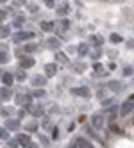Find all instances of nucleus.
I'll return each mask as SVG.
<instances>
[{
	"label": "nucleus",
	"mask_w": 134,
	"mask_h": 148,
	"mask_svg": "<svg viewBox=\"0 0 134 148\" xmlns=\"http://www.w3.org/2000/svg\"><path fill=\"white\" fill-rule=\"evenodd\" d=\"M30 38H34V32H32V30H20V32H16V34L13 36V41H14V43H22V41L30 39Z\"/></svg>",
	"instance_id": "obj_1"
},
{
	"label": "nucleus",
	"mask_w": 134,
	"mask_h": 148,
	"mask_svg": "<svg viewBox=\"0 0 134 148\" xmlns=\"http://www.w3.org/2000/svg\"><path fill=\"white\" fill-rule=\"evenodd\" d=\"M104 121H106V118L102 114H93V116H91V127L97 129V130L104 127Z\"/></svg>",
	"instance_id": "obj_2"
},
{
	"label": "nucleus",
	"mask_w": 134,
	"mask_h": 148,
	"mask_svg": "<svg viewBox=\"0 0 134 148\" xmlns=\"http://www.w3.org/2000/svg\"><path fill=\"white\" fill-rule=\"evenodd\" d=\"M34 64H36V61H34V57H30V56H27V57H22V59H20V68H22V70L32 68Z\"/></svg>",
	"instance_id": "obj_3"
},
{
	"label": "nucleus",
	"mask_w": 134,
	"mask_h": 148,
	"mask_svg": "<svg viewBox=\"0 0 134 148\" xmlns=\"http://www.w3.org/2000/svg\"><path fill=\"white\" fill-rule=\"evenodd\" d=\"M71 95L74 97H80V98H89V89L88 88H74Z\"/></svg>",
	"instance_id": "obj_4"
},
{
	"label": "nucleus",
	"mask_w": 134,
	"mask_h": 148,
	"mask_svg": "<svg viewBox=\"0 0 134 148\" xmlns=\"http://www.w3.org/2000/svg\"><path fill=\"white\" fill-rule=\"evenodd\" d=\"M132 111H134V103H132L131 100H127V102L120 107V114H122V116H127V114H131Z\"/></svg>",
	"instance_id": "obj_5"
},
{
	"label": "nucleus",
	"mask_w": 134,
	"mask_h": 148,
	"mask_svg": "<svg viewBox=\"0 0 134 148\" xmlns=\"http://www.w3.org/2000/svg\"><path fill=\"white\" fill-rule=\"evenodd\" d=\"M57 73V64H54V62H48V64H45V75L47 77H54Z\"/></svg>",
	"instance_id": "obj_6"
},
{
	"label": "nucleus",
	"mask_w": 134,
	"mask_h": 148,
	"mask_svg": "<svg viewBox=\"0 0 134 148\" xmlns=\"http://www.w3.org/2000/svg\"><path fill=\"white\" fill-rule=\"evenodd\" d=\"M59 45H61V41H59L57 38H48V39L45 41V47H47V48H52V50H57Z\"/></svg>",
	"instance_id": "obj_7"
},
{
	"label": "nucleus",
	"mask_w": 134,
	"mask_h": 148,
	"mask_svg": "<svg viewBox=\"0 0 134 148\" xmlns=\"http://www.w3.org/2000/svg\"><path fill=\"white\" fill-rule=\"evenodd\" d=\"M30 82L34 84V86H45V82H47V75H34L32 79H30Z\"/></svg>",
	"instance_id": "obj_8"
},
{
	"label": "nucleus",
	"mask_w": 134,
	"mask_h": 148,
	"mask_svg": "<svg viewBox=\"0 0 134 148\" xmlns=\"http://www.w3.org/2000/svg\"><path fill=\"white\" fill-rule=\"evenodd\" d=\"M18 127H20L18 120H13V118H7L5 120V129L7 130H18Z\"/></svg>",
	"instance_id": "obj_9"
},
{
	"label": "nucleus",
	"mask_w": 134,
	"mask_h": 148,
	"mask_svg": "<svg viewBox=\"0 0 134 148\" xmlns=\"http://www.w3.org/2000/svg\"><path fill=\"white\" fill-rule=\"evenodd\" d=\"M109 89H111L113 93H120V91L123 89V84L118 82V80H111V82H109Z\"/></svg>",
	"instance_id": "obj_10"
},
{
	"label": "nucleus",
	"mask_w": 134,
	"mask_h": 148,
	"mask_svg": "<svg viewBox=\"0 0 134 148\" xmlns=\"http://www.w3.org/2000/svg\"><path fill=\"white\" fill-rule=\"evenodd\" d=\"M11 97H13V93H11V89H9V86L0 88V98L2 100H9Z\"/></svg>",
	"instance_id": "obj_11"
},
{
	"label": "nucleus",
	"mask_w": 134,
	"mask_h": 148,
	"mask_svg": "<svg viewBox=\"0 0 134 148\" xmlns=\"http://www.w3.org/2000/svg\"><path fill=\"white\" fill-rule=\"evenodd\" d=\"M77 52H79V56H80V57L88 56V52H89V45H88V43H80V45L77 47Z\"/></svg>",
	"instance_id": "obj_12"
},
{
	"label": "nucleus",
	"mask_w": 134,
	"mask_h": 148,
	"mask_svg": "<svg viewBox=\"0 0 134 148\" xmlns=\"http://www.w3.org/2000/svg\"><path fill=\"white\" fill-rule=\"evenodd\" d=\"M16 139H18V143L22 145V146H29V145H30V137H29L27 134H20Z\"/></svg>",
	"instance_id": "obj_13"
},
{
	"label": "nucleus",
	"mask_w": 134,
	"mask_h": 148,
	"mask_svg": "<svg viewBox=\"0 0 134 148\" xmlns=\"http://www.w3.org/2000/svg\"><path fill=\"white\" fill-rule=\"evenodd\" d=\"M13 80H14V77L11 75V73H4V75H2V82H4V86H11Z\"/></svg>",
	"instance_id": "obj_14"
},
{
	"label": "nucleus",
	"mask_w": 134,
	"mask_h": 148,
	"mask_svg": "<svg viewBox=\"0 0 134 148\" xmlns=\"http://www.w3.org/2000/svg\"><path fill=\"white\" fill-rule=\"evenodd\" d=\"M75 145H77L79 148H93V145H91L89 141H86V139H82V137H79Z\"/></svg>",
	"instance_id": "obj_15"
},
{
	"label": "nucleus",
	"mask_w": 134,
	"mask_h": 148,
	"mask_svg": "<svg viewBox=\"0 0 134 148\" xmlns=\"http://www.w3.org/2000/svg\"><path fill=\"white\" fill-rule=\"evenodd\" d=\"M41 30H45V32H52V30H54V23L52 22H41Z\"/></svg>",
	"instance_id": "obj_16"
},
{
	"label": "nucleus",
	"mask_w": 134,
	"mask_h": 148,
	"mask_svg": "<svg viewBox=\"0 0 134 148\" xmlns=\"http://www.w3.org/2000/svg\"><path fill=\"white\" fill-rule=\"evenodd\" d=\"M38 127H39V125H38L36 121H29V123L25 125V129H27V132H36Z\"/></svg>",
	"instance_id": "obj_17"
},
{
	"label": "nucleus",
	"mask_w": 134,
	"mask_h": 148,
	"mask_svg": "<svg viewBox=\"0 0 134 148\" xmlns=\"http://www.w3.org/2000/svg\"><path fill=\"white\" fill-rule=\"evenodd\" d=\"M9 32H11V29H9L7 25H0V38H7Z\"/></svg>",
	"instance_id": "obj_18"
},
{
	"label": "nucleus",
	"mask_w": 134,
	"mask_h": 148,
	"mask_svg": "<svg viewBox=\"0 0 134 148\" xmlns=\"http://www.w3.org/2000/svg\"><path fill=\"white\" fill-rule=\"evenodd\" d=\"M109 41H111V43H115V45H118V43H122V41H123V38L120 34H111Z\"/></svg>",
	"instance_id": "obj_19"
},
{
	"label": "nucleus",
	"mask_w": 134,
	"mask_h": 148,
	"mask_svg": "<svg viewBox=\"0 0 134 148\" xmlns=\"http://www.w3.org/2000/svg\"><path fill=\"white\" fill-rule=\"evenodd\" d=\"M56 61L57 62H68V57L63 54V52H57V54H56Z\"/></svg>",
	"instance_id": "obj_20"
},
{
	"label": "nucleus",
	"mask_w": 134,
	"mask_h": 148,
	"mask_svg": "<svg viewBox=\"0 0 134 148\" xmlns=\"http://www.w3.org/2000/svg\"><path fill=\"white\" fill-rule=\"evenodd\" d=\"M66 13H68V4H63V5H59V7H57V14L65 16Z\"/></svg>",
	"instance_id": "obj_21"
},
{
	"label": "nucleus",
	"mask_w": 134,
	"mask_h": 148,
	"mask_svg": "<svg viewBox=\"0 0 134 148\" xmlns=\"http://www.w3.org/2000/svg\"><path fill=\"white\" fill-rule=\"evenodd\" d=\"M86 134H88L89 137H93V139H98V136H97L95 129H91V127H86Z\"/></svg>",
	"instance_id": "obj_22"
},
{
	"label": "nucleus",
	"mask_w": 134,
	"mask_h": 148,
	"mask_svg": "<svg viewBox=\"0 0 134 148\" xmlns=\"http://www.w3.org/2000/svg\"><path fill=\"white\" fill-rule=\"evenodd\" d=\"M14 77H16V80H18V82H23V80H25V71H23V70L16 71V75H14Z\"/></svg>",
	"instance_id": "obj_23"
},
{
	"label": "nucleus",
	"mask_w": 134,
	"mask_h": 148,
	"mask_svg": "<svg viewBox=\"0 0 134 148\" xmlns=\"http://www.w3.org/2000/svg\"><path fill=\"white\" fill-rule=\"evenodd\" d=\"M89 39H91V45H95V47H100V45H102V39H100L98 36H91Z\"/></svg>",
	"instance_id": "obj_24"
},
{
	"label": "nucleus",
	"mask_w": 134,
	"mask_h": 148,
	"mask_svg": "<svg viewBox=\"0 0 134 148\" xmlns=\"http://www.w3.org/2000/svg\"><path fill=\"white\" fill-rule=\"evenodd\" d=\"M36 50H39V47H38L36 43H30V45H25V52H36Z\"/></svg>",
	"instance_id": "obj_25"
},
{
	"label": "nucleus",
	"mask_w": 134,
	"mask_h": 148,
	"mask_svg": "<svg viewBox=\"0 0 134 148\" xmlns=\"http://www.w3.org/2000/svg\"><path fill=\"white\" fill-rule=\"evenodd\" d=\"M100 102H102V105H104V107H107V105L115 103V97H111V98H102Z\"/></svg>",
	"instance_id": "obj_26"
},
{
	"label": "nucleus",
	"mask_w": 134,
	"mask_h": 148,
	"mask_svg": "<svg viewBox=\"0 0 134 148\" xmlns=\"http://www.w3.org/2000/svg\"><path fill=\"white\" fill-rule=\"evenodd\" d=\"M0 139H9V130L0 127Z\"/></svg>",
	"instance_id": "obj_27"
},
{
	"label": "nucleus",
	"mask_w": 134,
	"mask_h": 148,
	"mask_svg": "<svg viewBox=\"0 0 134 148\" xmlns=\"http://www.w3.org/2000/svg\"><path fill=\"white\" fill-rule=\"evenodd\" d=\"M7 61H9V56L5 54V52H0V64H5Z\"/></svg>",
	"instance_id": "obj_28"
},
{
	"label": "nucleus",
	"mask_w": 134,
	"mask_h": 148,
	"mask_svg": "<svg viewBox=\"0 0 134 148\" xmlns=\"http://www.w3.org/2000/svg\"><path fill=\"white\" fill-rule=\"evenodd\" d=\"M32 95H34L36 98H43V97H47V93H45L43 89H36V91H34Z\"/></svg>",
	"instance_id": "obj_29"
},
{
	"label": "nucleus",
	"mask_w": 134,
	"mask_h": 148,
	"mask_svg": "<svg viewBox=\"0 0 134 148\" xmlns=\"http://www.w3.org/2000/svg\"><path fill=\"white\" fill-rule=\"evenodd\" d=\"M32 114L34 116H41V114H43V107H41V105H36L34 111H32Z\"/></svg>",
	"instance_id": "obj_30"
},
{
	"label": "nucleus",
	"mask_w": 134,
	"mask_h": 148,
	"mask_svg": "<svg viewBox=\"0 0 134 148\" xmlns=\"http://www.w3.org/2000/svg\"><path fill=\"white\" fill-rule=\"evenodd\" d=\"M11 111H13V109H7V107H5V109H0V114H2L4 118H9V116H11Z\"/></svg>",
	"instance_id": "obj_31"
},
{
	"label": "nucleus",
	"mask_w": 134,
	"mask_h": 148,
	"mask_svg": "<svg viewBox=\"0 0 134 148\" xmlns=\"http://www.w3.org/2000/svg\"><path fill=\"white\" fill-rule=\"evenodd\" d=\"M22 23H23V16H18V18H14V22H13V25H14V27H20Z\"/></svg>",
	"instance_id": "obj_32"
},
{
	"label": "nucleus",
	"mask_w": 134,
	"mask_h": 148,
	"mask_svg": "<svg viewBox=\"0 0 134 148\" xmlns=\"http://www.w3.org/2000/svg\"><path fill=\"white\" fill-rule=\"evenodd\" d=\"M59 25H61V29H63V30H66V29L70 27V22H68V20H61Z\"/></svg>",
	"instance_id": "obj_33"
},
{
	"label": "nucleus",
	"mask_w": 134,
	"mask_h": 148,
	"mask_svg": "<svg viewBox=\"0 0 134 148\" xmlns=\"http://www.w3.org/2000/svg\"><path fill=\"white\" fill-rule=\"evenodd\" d=\"M41 127H43V129H48V127H50V121H48V118H43V121H41Z\"/></svg>",
	"instance_id": "obj_34"
},
{
	"label": "nucleus",
	"mask_w": 134,
	"mask_h": 148,
	"mask_svg": "<svg viewBox=\"0 0 134 148\" xmlns=\"http://www.w3.org/2000/svg\"><path fill=\"white\" fill-rule=\"evenodd\" d=\"M29 11L30 13H38V5L36 4H29Z\"/></svg>",
	"instance_id": "obj_35"
},
{
	"label": "nucleus",
	"mask_w": 134,
	"mask_h": 148,
	"mask_svg": "<svg viewBox=\"0 0 134 148\" xmlns=\"http://www.w3.org/2000/svg\"><path fill=\"white\" fill-rule=\"evenodd\" d=\"M100 56H102V54H100V50H95L93 54H91V59H95V61H97V59H98Z\"/></svg>",
	"instance_id": "obj_36"
},
{
	"label": "nucleus",
	"mask_w": 134,
	"mask_h": 148,
	"mask_svg": "<svg viewBox=\"0 0 134 148\" xmlns=\"http://www.w3.org/2000/svg\"><path fill=\"white\" fill-rule=\"evenodd\" d=\"M20 143H18V139H9V146H13V148H16Z\"/></svg>",
	"instance_id": "obj_37"
},
{
	"label": "nucleus",
	"mask_w": 134,
	"mask_h": 148,
	"mask_svg": "<svg viewBox=\"0 0 134 148\" xmlns=\"http://www.w3.org/2000/svg\"><path fill=\"white\" fill-rule=\"evenodd\" d=\"M132 71H134V70H132L131 66H125V70H123V75H131Z\"/></svg>",
	"instance_id": "obj_38"
},
{
	"label": "nucleus",
	"mask_w": 134,
	"mask_h": 148,
	"mask_svg": "<svg viewBox=\"0 0 134 148\" xmlns=\"http://www.w3.org/2000/svg\"><path fill=\"white\" fill-rule=\"evenodd\" d=\"M43 2H45L48 7H54V0H43Z\"/></svg>",
	"instance_id": "obj_39"
},
{
	"label": "nucleus",
	"mask_w": 134,
	"mask_h": 148,
	"mask_svg": "<svg viewBox=\"0 0 134 148\" xmlns=\"http://www.w3.org/2000/svg\"><path fill=\"white\" fill-rule=\"evenodd\" d=\"M14 4H16V5H23L25 0H14Z\"/></svg>",
	"instance_id": "obj_40"
},
{
	"label": "nucleus",
	"mask_w": 134,
	"mask_h": 148,
	"mask_svg": "<svg viewBox=\"0 0 134 148\" xmlns=\"http://www.w3.org/2000/svg\"><path fill=\"white\" fill-rule=\"evenodd\" d=\"M95 71L100 73V71H102V66H100V64H95Z\"/></svg>",
	"instance_id": "obj_41"
},
{
	"label": "nucleus",
	"mask_w": 134,
	"mask_h": 148,
	"mask_svg": "<svg viewBox=\"0 0 134 148\" xmlns=\"http://www.w3.org/2000/svg\"><path fill=\"white\" fill-rule=\"evenodd\" d=\"M127 47H129V48H134V41H129V43H127Z\"/></svg>",
	"instance_id": "obj_42"
},
{
	"label": "nucleus",
	"mask_w": 134,
	"mask_h": 148,
	"mask_svg": "<svg viewBox=\"0 0 134 148\" xmlns=\"http://www.w3.org/2000/svg\"><path fill=\"white\" fill-rule=\"evenodd\" d=\"M25 148H38V145H34V143H30L29 146H25Z\"/></svg>",
	"instance_id": "obj_43"
},
{
	"label": "nucleus",
	"mask_w": 134,
	"mask_h": 148,
	"mask_svg": "<svg viewBox=\"0 0 134 148\" xmlns=\"http://www.w3.org/2000/svg\"><path fill=\"white\" fill-rule=\"evenodd\" d=\"M7 2V0H0V4H5Z\"/></svg>",
	"instance_id": "obj_44"
},
{
	"label": "nucleus",
	"mask_w": 134,
	"mask_h": 148,
	"mask_svg": "<svg viewBox=\"0 0 134 148\" xmlns=\"http://www.w3.org/2000/svg\"><path fill=\"white\" fill-rule=\"evenodd\" d=\"M132 66H134V64H132Z\"/></svg>",
	"instance_id": "obj_45"
}]
</instances>
